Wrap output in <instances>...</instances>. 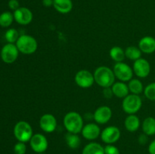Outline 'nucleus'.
Masks as SVG:
<instances>
[{
  "label": "nucleus",
  "instance_id": "21",
  "mask_svg": "<svg viewBox=\"0 0 155 154\" xmlns=\"http://www.w3.org/2000/svg\"><path fill=\"white\" fill-rule=\"evenodd\" d=\"M82 154H104V149L100 143L92 142L83 148Z\"/></svg>",
  "mask_w": 155,
  "mask_h": 154
},
{
  "label": "nucleus",
  "instance_id": "19",
  "mask_svg": "<svg viewBox=\"0 0 155 154\" xmlns=\"http://www.w3.org/2000/svg\"><path fill=\"white\" fill-rule=\"evenodd\" d=\"M126 129L130 132H135L140 127V120L139 118L135 114L129 115L124 122Z\"/></svg>",
  "mask_w": 155,
  "mask_h": 154
},
{
  "label": "nucleus",
  "instance_id": "20",
  "mask_svg": "<svg viewBox=\"0 0 155 154\" xmlns=\"http://www.w3.org/2000/svg\"><path fill=\"white\" fill-rule=\"evenodd\" d=\"M142 131L144 134H147L148 136L154 135L155 134V118L147 117L143 121L142 125Z\"/></svg>",
  "mask_w": 155,
  "mask_h": 154
},
{
  "label": "nucleus",
  "instance_id": "3",
  "mask_svg": "<svg viewBox=\"0 0 155 154\" xmlns=\"http://www.w3.org/2000/svg\"><path fill=\"white\" fill-rule=\"evenodd\" d=\"M18 51L24 54H32L37 50L38 43L34 37L29 35H21L16 42Z\"/></svg>",
  "mask_w": 155,
  "mask_h": 154
},
{
  "label": "nucleus",
  "instance_id": "13",
  "mask_svg": "<svg viewBox=\"0 0 155 154\" xmlns=\"http://www.w3.org/2000/svg\"><path fill=\"white\" fill-rule=\"evenodd\" d=\"M133 71L139 78H145L151 72V65L148 60L141 57L134 62Z\"/></svg>",
  "mask_w": 155,
  "mask_h": 154
},
{
  "label": "nucleus",
  "instance_id": "6",
  "mask_svg": "<svg viewBox=\"0 0 155 154\" xmlns=\"http://www.w3.org/2000/svg\"><path fill=\"white\" fill-rule=\"evenodd\" d=\"M114 73L115 77L121 82L130 81L133 78V69L124 62H118L114 66Z\"/></svg>",
  "mask_w": 155,
  "mask_h": 154
},
{
  "label": "nucleus",
  "instance_id": "30",
  "mask_svg": "<svg viewBox=\"0 0 155 154\" xmlns=\"http://www.w3.org/2000/svg\"><path fill=\"white\" fill-rule=\"evenodd\" d=\"M104 154H120L119 149L114 145L107 144L104 147Z\"/></svg>",
  "mask_w": 155,
  "mask_h": 154
},
{
  "label": "nucleus",
  "instance_id": "2",
  "mask_svg": "<svg viewBox=\"0 0 155 154\" xmlns=\"http://www.w3.org/2000/svg\"><path fill=\"white\" fill-rule=\"evenodd\" d=\"M64 125L67 131L73 134H79L83 128V119L77 112H69L64 117Z\"/></svg>",
  "mask_w": 155,
  "mask_h": 154
},
{
  "label": "nucleus",
  "instance_id": "12",
  "mask_svg": "<svg viewBox=\"0 0 155 154\" xmlns=\"http://www.w3.org/2000/svg\"><path fill=\"white\" fill-rule=\"evenodd\" d=\"M39 127L46 133H51L55 131L57 127L56 118L50 113H45L39 119Z\"/></svg>",
  "mask_w": 155,
  "mask_h": 154
},
{
  "label": "nucleus",
  "instance_id": "26",
  "mask_svg": "<svg viewBox=\"0 0 155 154\" xmlns=\"http://www.w3.org/2000/svg\"><path fill=\"white\" fill-rule=\"evenodd\" d=\"M14 14L10 11H5L0 14V26L2 27H8L13 23Z\"/></svg>",
  "mask_w": 155,
  "mask_h": 154
},
{
  "label": "nucleus",
  "instance_id": "35",
  "mask_svg": "<svg viewBox=\"0 0 155 154\" xmlns=\"http://www.w3.org/2000/svg\"><path fill=\"white\" fill-rule=\"evenodd\" d=\"M54 0H42V4L45 7H51L53 5Z\"/></svg>",
  "mask_w": 155,
  "mask_h": 154
},
{
  "label": "nucleus",
  "instance_id": "11",
  "mask_svg": "<svg viewBox=\"0 0 155 154\" xmlns=\"http://www.w3.org/2000/svg\"><path fill=\"white\" fill-rule=\"evenodd\" d=\"M15 21L21 25H28L33 20V13L26 7H20L13 13Z\"/></svg>",
  "mask_w": 155,
  "mask_h": 154
},
{
  "label": "nucleus",
  "instance_id": "34",
  "mask_svg": "<svg viewBox=\"0 0 155 154\" xmlns=\"http://www.w3.org/2000/svg\"><path fill=\"white\" fill-rule=\"evenodd\" d=\"M148 152L150 154H155V139L151 142L148 146Z\"/></svg>",
  "mask_w": 155,
  "mask_h": 154
},
{
  "label": "nucleus",
  "instance_id": "23",
  "mask_svg": "<svg viewBox=\"0 0 155 154\" xmlns=\"http://www.w3.org/2000/svg\"><path fill=\"white\" fill-rule=\"evenodd\" d=\"M110 57L111 59L117 63L118 62H123L125 59V51L119 46H114L110 48Z\"/></svg>",
  "mask_w": 155,
  "mask_h": 154
},
{
  "label": "nucleus",
  "instance_id": "8",
  "mask_svg": "<svg viewBox=\"0 0 155 154\" xmlns=\"http://www.w3.org/2000/svg\"><path fill=\"white\" fill-rule=\"evenodd\" d=\"M18 51L16 45L8 43L2 47L1 50V58L6 63H12L18 59Z\"/></svg>",
  "mask_w": 155,
  "mask_h": 154
},
{
  "label": "nucleus",
  "instance_id": "24",
  "mask_svg": "<svg viewBox=\"0 0 155 154\" xmlns=\"http://www.w3.org/2000/svg\"><path fill=\"white\" fill-rule=\"evenodd\" d=\"M129 90L133 95H139V94L142 93L144 90L143 85L142 82L139 80L138 79H133L130 81L128 85Z\"/></svg>",
  "mask_w": 155,
  "mask_h": 154
},
{
  "label": "nucleus",
  "instance_id": "14",
  "mask_svg": "<svg viewBox=\"0 0 155 154\" xmlns=\"http://www.w3.org/2000/svg\"><path fill=\"white\" fill-rule=\"evenodd\" d=\"M112 110L107 106H101L97 108L93 113V119L98 124H105L110 121Z\"/></svg>",
  "mask_w": 155,
  "mask_h": 154
},
{
  "label": "nucleus",
  "instance_id": "18",
  "mask_svg": "<svg viewBox=\"0 0 155 154\" xmlns=\"http://www.w3.org/2000/svg\"><path fill=\"white\" fill-rule=\"evenodd\" d=\"M53 6L58 12L61 14H68L73 8L72 0H54Z\"/></svg>",
  "mask_w": 155,
  "mask_h": 154
},
{
  "label": "nucleus",
  "instance_id": "32",
  "mask_svg": "<svg viewBox=\"0 0 155 154\" xmlns=\"http://www.w3.org/2000/svg\"><path fill=\"white\" fill-rule=\"evenodd\" d=\"M103 95L105 98H111L113 97L114 93L112 89L110 87L108 88H104L103 90Z\"/></svg>",
  "mask_w": 155,
  "mask_h": 154
},
{
  "label": "nucleus",
  "instance_id": "31",
  "mask_svg": "<svg viewBox=\"0 0 155 154\" xmlns=\"http://www.w3.org/2000/svg\"><path fill=\"white\" fill-rule=\"evenodd\" d=\"M8 5L9 8H10L11 10L14 11L20 8L19 2H18V0H9L8 4Z\"/></svg>",
  "mask_w": 155,
  "mask_h": 154
},
{
  "label": "nucleus",
  "instance_id": "22",
  "mask_svg": "<svg viewBox=\"0 0 155 154\" xmlns=\"http://www.w3.org/2000/svg\"><path fill=\"white\" fill-rule=\"evenodd\" d=\"M65 140L68 146L72 149H77L81 144V139L77 135V134L68 132L65 135Z\"/></svg>",
  "mask_w": 155,
  "mask_h": 154
},
{
  "label": "nucleus",
  "instance_id": "33",
  "mask_svg": "<svg viewBox=\"0 0 155 154\" xmlns=\"http://www.w3.org/2000/svg\"><path fill=\"white\" fill-rule=\"evenodd\" d=\"M138 140H139V143H140L141 145L146 144L147 142H148V135H147V134H140V136H139Z\"/></svg>",
  "mask_w": 155,
  "mask_h": 154
},
{
  "label": "nucleus",
  "instance_id": "25",
  "mask_svg": "<svg viewBox=\"0 0 155 154\" xmlns=\"http://www.w3.org/2000/svg\"><path fill=\"white\" fill-rule=\"evenodd\" d=\"M125 55L130 60L136 61L138 59L141 58L142 51L139 49V48L136 46H129L125 50Z\"/></svg>",
  "mask_w": 155,
  "mask_h": 154
},
{
  "label": "nucleus",
  "instance_id": "36",
  "mask_svg": "<svg viewBox=\"0 0 155 154\" xmlns=\"http://www.w3.org/2000/svg\"><path fill=\"white\" fill-rule=\"evenodd\" d=\"M38 154H45V153H44V152H42V153H38Z\"/></svg>",
  "mask_w": 155,
  "mask_h": 154
},
{
  "label": "nucleus",
  "instance_id": "15",
  "mask_svg": "<svg viewBox=\"0 0 155 154\" xmlns=\"http://www.w3.org/2000/svg\"><path fill=\"white\" fill-rule=\"evenodd\" d=\"M82 135L85 139L89 140H95L101 135V129L99 126L95 123H89L83 126L82 129Z\"/></svg>",
  "mask_w": 155,
  "mask_h": 154
},
{
  "label": "nucleus",
  "instance_id": "7",
  "mask_svg": "<svg viewBox=\"0 0 155 154\" xmlns=\"http://www.w3.org/2000/svg\"><path fill=\"white\" fill-rule=\"evenodd\" d=\"M74 79L76 84L83 88H88L95 82L94 75L87 69H81L78 71L76 73Z\"/></svg>",
  "mask_w": 155,
  "mask_h": 154
},
{
  "label": "nucleus",
  "instance_id": "1",
  "mask_svg": "<svg viewBox=\"0 0 155 154\" xmlns=\"http://www.w3.org/2000/svg\"><path fill=\"white\" fill-rule=\"evenodd\" d=\"M93 75L95 82L101 87H110L114 83L115 75L114 71L107 66H99L95 69Z\"/></svg>",
  "mask_w": 155,
  "mask_h": 154
},
{
  "label": "nucleus",
  "instance_id": "9",
  "mask_svg": "<svg viewBox=\"0 0 155 154\" xmlns=\"http://www.w3.org/2000/svg\"><path fill=\"white\" fill-rule=\"evenodd\" d=\"M31 149L37 153L44 152L48 149V143L46 137L42 134H33L30 140Z\"/></svg>",
  "mask_w": 155,
  "mask_h": 154
},
{
  "label": "nucleus",
  "instance_id": "27",
  "mask_svg": "<svg viewBox=\"0 0 155 154\" xmlns=\"http://www.w3.org/2000/svg\"><path fill=\"white\" fill-rule=\"evenodd\" d=\"M20 37L19 33L17 30L15 29H9L7 31L5 32V38L6 41H7L8 43H12L14 44L15 42H16L18 41V38Z\"/></svg>",
  "mask_w": 155,
  "mask_h": 154
},
{
  "label": "nucleus",
  "instance_id": "10",
  "mask_svg": "<svg viewBox=\"0 0 155 154\" xmlns=\"http://www.w3.org/2000/svg\"><path fill=\"white\" fill-rule=\"evenodd\" d=\"M121 135L120 131L116 126H108L101 133V138L104 143L112 144L117 141Z\"/></svg>",
  "mask_w": 155,
  "mask_h": 154
},
{
  "label": "nucleus",
  "instance_id": "4",
  "mask_svg": "<svg viewBox=\"0 0 155 154\" xmlns=\"http://www.w3.org/2000/svg\"><path fill=\"white\" fill-rule=\"evenodd\" d=\"M14 134L18 141L26 143L30 141L33 137V128L28 122L25 121H20L15 125Z\"/></svg>",
  "mask_w": 155,
  "mask_h": 154
},
{
  "label": "nucleus",
  "instance_id": "17",
  "mask_svg": "<svg viewBox=\"0 0 155 154\" xmlns=\"http://www.w3.org/2000/svg\"><path fill=\"white\" fill-rule=\"evenodd\" d=\"M111 89L113 91L114 95L119 98H124L129 95V87L124 82H117L114 83L111 86Z\"/></svg>",
  "mask_w": 155,
  "mask_h": 154
},
{
  "label": "nucleus",
  "instance_id": "16",
  "mask_svg": "<svg viewBox=\"0 0 155 154\" xmlns=\"http://www.w3.org/2000/svg\"><path fill=\"white\" fill-rule=\"evenodd\" d=\"M139 48L145 54H152L155 51V39L152 36H145L139 42Z\"/></svg>",
  "mask_w": 155,
  "mask_h": 154
},
{
  "label": "nucleus",
  "instance_id": "5",
  "mask_svg": "<svg viewBox=\"0 0 155 154\" xmlns=\"http://www.w3.org/2000/svg\"><path fill=\"white\" fill-rule=\"evenodd\" d=\"M142 101L140 97L137 95H128L124 98L122 103L123 110L129 115L135 114L141 109Z\"/></svg>",
  "mask_w": 155,
  "mask_h": 154
},
{
  "label": "nucleus",
  "instance_id": "29",
  "mask_svg": "<svg viewBox=\"0 0 155 154\" xmlns=\"http://www.w3.org/2000/svg\"><path fill=\"white\" fill-rule=\"evenodd\" d=\"M14 152L15 154H25L27 152V146L25 143L18 141L14 146Z\"/></svg>",
  "mask_w": 155,
  "mask_h": 154
},
{
  "label": "nucleus",
  "instance_id": "28",
  "mask_svg": "<svg viewBox=\"0 0 155 154\" xmlns=\"http://www.w3.org/2000/svg\"><path fill=\"white\" fill-rule=\"evenodd\" d=\"M145 95L150 101H155V82H151L145 87Z\"/></svg>",
  "mask_w": 155,
  "mask_h": 154
}]
</instances>
